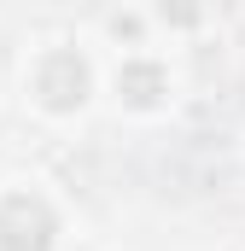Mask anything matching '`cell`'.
Segmentation results:
<instances>
[{
    "label": "cell",
    "instance_id": "cell-1",
    "mask_svg": "<svg viewBox=\"0 0 245 251\" xmlns=\"http://www.w3.org/2000/svg\"><path fill=\"white\" fill-rule=\"evenodd\" d=\"M29 94H35V105L53 111V117L82 111L88 94H94V70H88V59H82L76 47H53V53H41L35 70H29Z\"/></svg>",
    "mask_w": 245,
    "mask_h": 251
},
{
    "label": "cell",
    "instance_id": "cell-2",
    "mask_svg": "<svg viewBox=\"0 0 245 251\" xmlns=\"http://www.w3.org/2000/svg\"><path fill=\"white\" fill-rule=\"evenodd\" d=\"M59 216L41 193H6L0 199V251H53Z\"/></svg>",
    "mask_w": 245,
    "mask_h": 251
},
{
    "label": "cell",
    "instance_id": "cell-3",
    "mask_svg": "<svg viewBox=\"0 0 245 251\" xmlns=\"http://www.w3.org/2000/svg\"><path fill=\"white\" fill-rule=\"evenodd\" d=\"M117 94H122V105L152 111V105H164V94H170V70L152 64V59H128L117 70Z\"/></svg>",
    "mask_w": 245,
    "mask_h": 251
}]
</instances>
